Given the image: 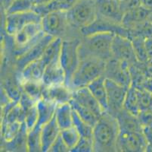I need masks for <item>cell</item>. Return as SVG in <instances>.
Wrapping results in <instances>:
<instances>
[{
	"label": "cell",
	"mask_w": 152,
	"mask_h": 152,
	"mask_svg": "<svg viewBox=\"0 0 152 152\" xmlns=\"http://www.w3.org/2000/svg\"><path fill=\"white\" fill-rule=\"evenodd\" d=\"M34 3L32 0H14L13 2L4 10L5 15L8 14L23 13L34 11Z\"/></svg>",
	"instance_id": "33"
},
{
	"label": "cell",
	"mask_w": 152,
	"mask_h": 152,
	"mask_svg": "<svg viewBox=\"0 0 152 152\" xmlns=\"http://www.w3.org/2000/svg\"><path fill=\"white\" fill-rule=\"evenodd\" d=\"M41 21L42 17L34 11L23 13L8 14L5 15V30L9 36L13 37L26 25L34 22H41Z\"/></svg>",
	"instance_id": "13"
},
{
	"label": "cell",
	"mask_w": 152,
	"mask_h": 152,
	"mask_svg": "<svg viewBox=\"0 0 152 152\" xmlns=\"http://www.w3.org/2000/svg\"><path fill=\"white\" fill-rule=\"evenodd\" d=\"M45 66L46 64L42 59L30 62L20 72L19 82L25 81L42 82Z\"/></svg>",
	"instance_id": "21"
},
{
	"label": "cell",
	"mask_w": 152,
	"mask_h": 152,
	"mask_svg": "<svg viewBox=\"0 0 152 152\" xmlns=\"http://www.w3.org/2000/svg\"><path fill=\"white\" fill-rule=\"evenodd\" d=\"M143 133L147 141V151L152 152V125L144 126Z\"/></svg>",
	"instance_id": "42"
},
{
	"label": "cell",
	"mask_w": 152,
	"mask_h": 152,
	"mask_svg": "<svg viewBox=\"0 0 152 152\" xmlns=\"http://www.w3.org/2000/svg\"><path fill=\"white\" fill-rule=\"evenodd\" d=\"M141 89L152 94V77H146L142 85Z\"/></svg>",
	"instance_id": "43"
},
{
	"label": "cell",
	"mask_w": 152,
	"mask_h": 152,
	"mask_svg": "<svg viewBox=\"0 0 152 152\" xmlns=\"http://www.w3.org/2000/svg\"><path fill=\"white\" fill-rule=\"evenodd\" d=\"M53 0H34V5H45L49 4Z\"/></svg>",
	"instance_id": "46"
},
{
	"label": "cell",
	"mask_w": 152,
	"mask_h": 152,
	"mask_svg": "<svg viewBox=\"0 0 152 152\" xmlns=\"http://www.w3.org/2000/svg\"><path fill=\"white\" fill-rule=\"evenodd\" d=\"M73 100L83 107L93 111L98 116H100L104 111L100 104L95 98L88 87H80L73 91Z\"/></svg>",
	"instance_id": "19"
},
{
	"label": "cell",
	"mask_w": 152,
	"mask_h": 152,
	"mask_svg": "<svg viewBox=\"0 0 152 152\" xmlns=\"http://www.w3.org/2000/svg\"><path fill=\"white\" fill-rule=\"evenodd\" d=\"M105 83L108 101L107 112L115 116L124 109V101L129 87L109 79H105Z\"/></svg>",
	"instance_id": "12"
},
{
	"label": "cell",
	"mask_w": 152,
	"mask_h": 152,
	"mask_svg": "<svg viewBox=\"0 0 152 152\" xmlns=\"http://www.w3.org/2000/svg\"><path fill=\"white\" fill-rule=\"evenodd\" d=\"M137 117L142 127L152 125V107L141 110Z\"/></svg>",
	"instance_id": "40"
},
{
	"label": "cell",
	"mask_w": 152,
	"mask_h": 152,
	"mask_svg": "<svg viewBox=\"0 0 152 152\" xmlns=\"http://www.w3.org/2000/svg\"><path fill=\"white\" fill-rule=\"evenodd\" d=\"M92 94L95 98L100 104L104 111H107L108 110V101H107V93L106 88L105 78L103 75L98 78L96 80L92 82L88 85Z\"/></svg>",
	"instance_id": "23"
},
{
	"label": "cell",
	"mask_w": 152,
	"mask_h": 152,
	"mask_svg": "<svg viewBox=\"0 0 152 152\" xmlns=\"http://www.w3.org/2000/svg\"><path fill=\"white\" fill-rule=\"evenodd\" d=\"M103 76L122 85L129 87L132 85V75L130 65L116 59L110 58L106 62Z\"/></svg>",
	"instance_id": "11"
},
{
	"label": "cell",
	"mask_w": 152,
	"mask_h": 152,
	"mask_svg": "<svg viewBox=\"0 0 152 152\" xmlns=\"http://www.w3.org/2000/svg\"><path fill=\"white\" fill-rule=\"evenodd\" d=\"M70 151V149L65 144L64 141L62 139L61 134L56 139V140L54 142L52 145L49 148V152H68Z\"/></svg>",
	"instance_id": "41"
},
{
	"label": "cell",
	"mask_w": 152,
	"mask_h": 152,
	"mask_svg": "<svg viewBox=\"0 0 152 152\" xmlns=\"http://www.w3.org/2000/svg\"><path fill=\"white\" fill-rule=\"evenodd\" d=\"M59 56L54 58L45 66L42 80L45 87L65 84V73L61 64Z\"/></svg>",
	"instance_id": "16"
},
{
	"label": "cell",
	"mask_w": 152,
	"mask_h": 152,
	"mask_svg": "<svg viewBox=\"0 0 152 152\" xmlns=\"http://www.w3.org/2000/svg\"><path fill=\"white\" fill-rule=\"evenodd\" d=\"M61 136L68 148L70 149V151L75 147L81 137L80 134L79 133L74 126L62 129L61 131Z\"/></svg>",
	"instance_id": "35"
},
{
	"label": "cell",
	"mask_w": 152,
	"mask_h": 152,
	"mask_svg": "<svg viewBox=\"0 0 152 152\" xmlns=\"http://www.w3.org/2000/svg\"><path fill=\"white\" fill-rule=\"evenodd\" d=\"M13 1L14 0H1V3H2V7L3 8V11L5 10Z\"/></svg>",
	"instance_id": "47"
},
{
	"label": "cell",
	"mask_w": 152,
	"mask_h": 152,
	"mask_svg": "<svg viewBox=\"0 0 152 152\" xmlns=\"http://www.w3.org/2000/svg\"><path fill=\"white\" fill-rule=\"evenodd\" d=\"M81 38L64 39L61 49L60 62L66 76L65 84L70 87L72 79L78 67L80 58L79 53V47Z\"/></svg>",
	"instance_id": "5"
},
{
	"label": "cell",
	"mask_w": 152,
	"mask_h": 152,
	"mask_svg": "<svg viewBox=\"0 0 152 152\" xmlns=\"http://www.w3.org/2000/svg\"><path fill=\"white\" fill-rule=\"evenodd\" d=\"M122 1H129V0H122Z\"/></svg>",
	"instance_id": "49"
},
{
	"label": "cell",
	"mask_w": 152,
	"mask_h": 152,
	"mask_svg": "<svg viewBox=\"0 0 152 152\" xmlns=\"http://www.w3.org/2000/svg\"><path fill=\"white\" fill-rule=\"evenodd\" d=\"M61 129L58 125L55 117L41 128L42 152H49V148L61 134Z\"/></svg>",
	"instance_id": "20"
},
{
	"label": "cell",
	"mask_w": 152,
	"mask_h": 152,
	"mask_svg": "<svg viewBox=\"0 0 152 152\" xmlns=\"http://www.w3.org/2000/svg\"><path fill=\"white\" fill-rule=\"evenodd\" d=\"M70 104H71L73 110L80 116L81 119H83L85 122L89 123L92 126H94L95 123L97 122V121L99 120V116H98L93 111L83 107L79 103L76 102L75 100H74L73 99L71 100Z\"/></svg>",
	"instance_id": "29"
},
{
	"label": "cell",
	"mask_w": 152,
	"mask_h": 152,
	"mask_svg": "<svg viewBox=\"0 0 152 152\" xmlns=\"http://www.w3.org/2000/svg\"><path fill=\"white\" fill-rule=\"evenodd\" d=\"M124 108L135 116H138L140 112L138 98V90L134 86L131 85L128 88L124 101Z\"/></svg>",
	"instance_id": "28"
},
{
	"label": "cell",
	"mask_w": 152,
	"mask_h": 152,
	"mask_svg": "<svg viewBox=\"0 0 152 152\" xmlns=\"http://www.w3.org/2000/svg\"><path fill=\"white\" fill-rule=\"evenodd\" d=\"M115 33L99 32L81 37L79 47L80 58L91 57L107 62L112 58V42Z\"/></svg>",
	"instance_id": "2"
},
{
	"label": "cell",
	"mask_w": 152,
	"mask_h": 152,
	"mask_svg": "<svg viewBox=\"0 0 152 152\" xmlns=\"http://www.w3.org/2000/svg\"><path fill=\"white\" fill-rule=\"evenodd\" d=\"M22 125H23V122L16 121V122L9 123L2 126V136L5 142H10L18 135Z\"/></svg>",
	"instance_id": "36"
},
{
	"label": "cell",
	"mask_w": 152,
	"mask_h": 152,
	"mask_svg": "<svg viewBox=\"0 0 152 152\" xmlns=\"http://www.w3.org/2000/svg\"><path fill=\"white\" fill-rule=\"evenodd\" d=\"M139 5L152 14V0H138Z\"/></svg>",
	"instance_id": "45"
},
{
	"label": "cell",
	"mask_w": 152,
	"mask_h": 152,
	"mask_svg": "<svg viewBox=\"0 0 152 152\" xmlns=\"http://www.w3.org/2000/svg\"><path fill=\"white\" fill-rule=\"evenodd\" d=\"M55 117L61 130L74 126L73 108L70 103L57 105Z\"/></svg>",
	"instance_id": "25"
},
{
	"label": "cell",
	"mask_w": 152,
	"mask_h": 152,
	"mask_svg": "<svg viewBox=\"0 0 152 152\" xmlns=\"http://www.w3.org/2000/svg\"><path fill=\"white\" fill-rule=\"evenodd\" d=\"M67 17L70 26L80 31L97 19L95 0H80L67 11Z\"/></svg>",
	"instance_id": "4"
},
{
	"label": "cell",
	"mask_w": 152,
	"mask_h": 152,
	"mask_svg": "<svg viewBox=\"0 0 152 152\" xmlns=\"http://www.w3.org/2000/svg\"><path fill=\"white\" fill-rule=\"evenodd\" d=\"M111 53L112 58L126 62L130 66L141 64L137 60L130 37L115 34L112 42Z\"/></svg>",
	"instance_id": "10"
},
{
	"label": "cell",
	"mask_w": 152,
	"mask_h": 152,
	"mask_svg": "<svg viewBox=\"0 0 152 152\" xmlns=\"http://www.w3.org/2000/svg\"><path fill=\"white\" fill-rule=\"evenodd\" d=\"M106 62L91 57L80 59V63L72 79L70 88L72 90L88 87L98 78L104 75Z\"/></svg>",
	"instance_id": "3"
},
{
	"label": "cell",
	"mask_w": 152,
	"mask_h": 152,
	"mask_svg": "<svg viewBox=\"0 0 152 152\" xmlns=\"http://www.w3.org/2000/svg\"><path fill=\"white\" fill-rule=\"evenodd\" d=\"M130 39L132 40L135 56L139 63L145 64L149 62L145 48V38L140 36H131Z\"/></svg>",
	"instance_id": "30"
},
{
	"label": "cell",
	"mask_w": 152,
	"mask_h": 152,
	"mask_svg": "<svg viewBox=\"0 0 152 152\" xmlns=\"http://www.w3.org/2000/svg\"><path fill=\"white\" fill-rule=\"evenodd\" d=\"M119 133L120 127L117 118L107 111H104L93 126L94 151H117Z\"/></svg>",
	"instance_id": "1"
},
{
	"label": "cell",
	"mask_w": 152,
	"mask_h": 152,
	"mask_svg": "<svg viewBox=\"0 0 152 152\" xmlns=\"http://www.w3.org/2000/svg\"><path fill=\"white\" fill-rule=\"evenodd\" d=\"M41 24L45 34L62 39L69 27H72L67 20L65 11H54L46 14L42 18Z\"/></svg>",
	"instance_id": "8"
},
{
	"label": "cell",
	"mask_w": 152,
	"mask_h": 152,
	"mask_svg": "<svg viewBox=\"0 0 152 152\" xmlns=\"http://www.w3.org/2000/svg\"><path fill=\"white\" fill-rule=\"evenodd\" d=\"M148 19L151 21V22H152V14L150 15V17H149V19Z\"/></svg>",
	"instance_id": "48"
},
{
	"label": "cell",
	"mask_w": 152,
	"mask_h": 152,
	"mask_svg": "<svg viewBox=\"0 0 152 152\" xmlns=\"http://www.w3.org/2000/svg\"><path fill=\"white\" fill-rule=\"evenodd\" d=\"M80 32L82 37L99 32H111L115 34H120L128 37H130L129 30L125 28L123 25L113 23L99 17H97L96 20L90 25L81 29Z\"/></svg>",
	"instance_id": "15"
},
{
	"label": "cell",
	"mask_w": 152,
	"mask_h": 152,
	"mask_svg": "<svg viewBox=\"0 0 152 152\" xmlns=\"http://www.w3.org/2000/svg\"><path fill=\"white\" fill-rule=\"evenodd\" d=\"M94 151V143L92 138L81 136L78 143L70 152H92Z\"/></svg>",
	"instance_id": "38"
},
{
	"label": "cell",
	"mask_w": 152,
	"mask_h": 152,
	"mask_svg": "<svg viewBox=\"0 0 152 152\" xmlns=\"http://www.w3.org/2000/svg\"><path fill=\"white\" fill-rule=\"evenodd\" d=\"M28 129L25 123L23 122L20 132L10 142H6V149L9 151H27V139Z\"/></svg>",
	"instance_id": "26"
},
{
	"label": "cell",
	"mask_w": 152,
	"mask_h": 152,
	"mask_svg": "<svg viewBox=\"0 0 152 152\" xmlns=\"http://www.w3.org/2000/svg\"><path fill=\"white\" fill-rule=\"evenodd\" d=\"M138 98L140 111L152 107V94L142 89H138Z\"/></svg>",
	"instance_id": "39"
},
{
	"label": "cell",
	"mask_w": 152,
	"mask_h": 152,
	"mask_svg": "<svg viewBox=\"0 0 152 152\" xmlns=\"http://www.w3.org/2000/svg\"><path fill=\"white\" fill-rule=\"evenodd\" d=\"M32 1H33V2H34V0H32Z\"/></svg>",
	"instance_id": "50"
},
{
	"label": "cell",
	"mask_w": 152,
	"mask_h": 152,
	"mask_svg": "<svg viewBox=\"0 0 152 152\" xmlns=\"http://www.w3.org/2000/svg\"><path fill=\"white\" fill-rule=\"evenodd\" d=\"M73 91L66 84L55 85L44 87L42 98L55 103L57 105L67 104L73 99Z\"/></svg>",
	"instance_id": "17"
},
{
	"label": "cell",
	"mask_w": 152,
	"mask_h": 152,
	"mask_svg": "<svg viewBox=\"0 0 152 152\" xmlns=\"http://www.w3.org/2000/svg\"><path fill=\"white\" fill-rule=\"evenodd\" d=\"M45 34L41 22H34L26 25L13 36L14 44L17 49L18 55L20 56L23 53Z\"/></svg>",
	"instance_id": "7"
},
{
	"label": "cell",
	"mask_w": 152,
	"mask_h": 152,
	"mask_svg": "<svg viewBox=\"0 0 152 152\" xmlns=\"http://www.w3.org/2000/svg\"><path fill=\"white\" fill-rule=\"evenodd\" d=\"M145 48L149 62L152 63V37L145 39Z\"/></svg>",
	"instance_id": "44"
},
{
	"label": "cell",
	"mask_w": 152,
	"mask_h": 152,
	"mask_svg": "<svg viewBox=\"0 0 152 152\" xmlns=\"http://www.w3.org/2000/svg\"><path fill=\"white\" fill-rule=\"evenodd\" d=\"M27 151L39 152L42 151L41 142V129L34 127L28 131L27 139Z\"/></svg>",
	"instance_id": "32"
},
{
	"label": "cell",
	"mask_w": 152,
	"mask_h": 152,
	"mask_svg": "<svg viewBox=\"0 0 152 152\" xmlns=\"http://www.w3.org/2000/svg\"><path fill=\"white\" fill-rule=\"evenodd\" d=\"M115 117L118 121L120 130L143 131V127L141 125L137 116L133 115L124 108L121 110Z\"/></svg>",
	"instance_id": "24"
},
{
	"label": "cell",
	"mask_w": 152,
	"mask_h": 152,
	"mask_svg": "<svg viewBox=\"0 0 152 152\" xmlns=\"http://www.w3.org/2000/svg\"><path fill=\"white\" fill-rule=\"evenodd\" d=\"M54 37L48 34H45L35 44L27 49L21 55L18 56L16 59V68L19 72L30 62L42 58L45 48L52 41Z\"/></svg>",
	"instance_id": "14"
},
{
	"label": "cell",
	"mask_w": 152,
	"mask_h": 152,
	"mask_svg": "<svg viewBox=\"0 0 152 152\" xmlns=\"http://www.w3.org/2000/svg\"><path fill=\"white\" fill-rule=\"evenodd\" d=\"M73 119H74V126L78 131L83 137L92 138L93 132V126L87 123L86 122L82 119L80 116L73 110Z\"/></svg>",
	"instance_id": "34"
},
{
	"label": "cell",
	"mask_w": 152,
	"mask_h": 152,
	"mask_svg": "<svg viewBox=\"0 0 152 152\" xmlns=\"http://www.w3.org/2000/svg\"><path fill=\"white\" fill-rule=\"evenodd\" d=\"M63 39L61 37H54L52 41L45 48V52L42 56V59L45 64H48L56 56L60 55Z\"/></svg>",
	"instance_id": "31"
},
{
	"label": "cell",
	"mask_w": 152,
	"mask_h": 152,
	"mask_svg": "<svg viewBox=\"0 0 152 152\" xmlns=\"http://www.w3.org/2000/svg\"><path fill=\"white\" fill-rule=\"evenodd\" d=\"M151 14L139 5V2H135L126 12L122 25L130 31L140 24L148 20Z\"/></svg>",
	"instance_id": "18"
},
{
	"label": "cell",
	"mask_w": 152,
	"mask_h": 152,
	"mask_svg": "<svg viewBox=\"0 0 152 152\" xmlns=\"http://www.w3.org/2000/svg\"><path fill=\"white\" fill-rule=\"evenodd\" d=\"M37 120H38V110H37V106L36 104L35 105L32 106L25 110L24 123L28 131L35 127V125L37 123Z\"/></svg>",
	"instance_id": "37"
},
{
	"label": "cell",
	"mask_w": 152,
	"mask_h": 152,
	"mask_svg": "<svg viewBox=\"0 0 152 152\" xmlns=\"http://www.w3.org/2000/svg\"><path fill=\"white\" fill-rule=\"evenodd\" d=\"M22 91L26 94L34 99L36 101H38L42 98V92H43L45 85L42 82H34V81H25L20 82Z\"/></svg>",
	"instance_id": "27"
},
{
	"label": "cell",
	"mask_w": 152,
	"mask_h": 152,
	"mask_svg": "<svg viewBox=\"0 0 152 152\" xmlns=\"http://www.w3.org/2000/svg\"><path fill=\"white\" fill-rule=\"evenodd\" d=\"M138 0H95L97 17L122 25L124 15Z\"/></svg>",
	"instance_id": "6"
},
{
	"label": "cell",
	"mask_w": 152,
	"mask_h": 152,
	"mask_svg": "<svg viewBox=\"0 0 152 152\" xmlns=\"http://www.w3.org/2000/svg\"><path fill=\"white\" fill-rule=\"evenodd\" d=\"M147 141L143 131L120 130L117 139V151L145 152Z\"/></svg>",
	"instance_id": "9"
},
{
	"label": "cell",
	"mask_w": 152,
	"mask_h": 152,
	"mask_svg": "<svg viewBox=\"0 0 152 152\" xmlns=\"http://www.w3.org/2000/svg\"><path fill=\"white\" fill-rule=\"evenodd\" d=\"M37 106L38 110V120L35 126L41 129L45 124L53 119L57 104L51 100L41 98L37 101Z\"/></svg>",
	"instance_id": "22"
}]
</instances>
